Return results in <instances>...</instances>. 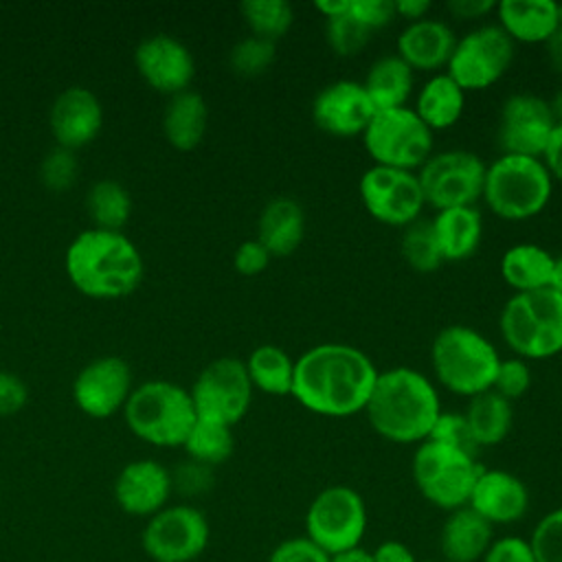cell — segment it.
<instances>
[{
    "mask_svg": "<svg viewBox=\"0 0 562 562\" xmlns=\"http://www.w3.org/2000/svg\"><path fill=\"white\" fill-rule=\"evenodd\" d=\"M257 239L272 257L292 255L305 239V211L288 195L266 202L257 220Z\"/></svg>",
    "mask_w": 562,
    "mask_h": 562,
    "instance_id": "cell-26",
    "label": "cell"
},
{
    "mask_svg": "<svg viewBox=\"0 0 562 562\" xmlns=\"http://www.w3.org/2000/svg\"><path fill=\"white\" fill-rule=\"evenodd\" d=\"M239 13L250 35L279 42L294 24V9L285 0H244Z\"/></svg>",
    "mask_w": 562,
    "mask_h": 562,
    "instance_id": "cell-36",
    "label": "cell"
},
{
    "mask_svg": "<svg viewBox=\"0 0 562 562\" xmlns=\"http://www.w3.org/2000/svg\"><path fill=\"white\" fill-rule=\"evenodd\" d=\"M266 562H329V553H325L305 533H301L274 544Z\"/></svg>",
    "mask_w": 562,
    "mask_h": 562,
    "instance_id": "cell-44",
    "label": "cell"
},
{
    "mask_svg": "<svg viewBox=\"0 0 562 562\" xmlns=\"http://www.w3.org/2000/svg\"><path fill=\"white\" fill-rule=\"evenodd\" d=\"M375 112L362 81L356 79L331 81L312 101L316 127L336 138L362 136Z\"/></svg>",
    "mask_w": 562,
    "mask_h": 562,
    "instance_id": "cell-18",
    "label": "cell"
},
{
    "mask_svg": "<svg viewBox=\"0 0 562 562\" xmlns=\"http://www.w3.org/2000/svg\"><path fill=\"white\" fill-rule=\"evenodd\" d=\"M171 483L178 485L182 492L187 494H200L204 490L211 487L213 483V476H211V468L209 465H202L198 461H189V463H182L178 468L176 474H171Z\"/></svg>",
    "mask_w": 562,
    "mask_h": 562,
    "instance_id": "cell-49",
    "label": "cell"
},
{
    "mask_svg": "<svg viewBox=\"0 0 562 562\" xmlns=\"http://www.w3.org/2000/svg\"><path fill=\"white\" fill-rule=\"evenodd\" d=\"M558 24L562 29V2H558Z\"/></svg>",
    "mask_w": 562,
    "mask_h": 562,
    "instance_id": "cell-59",
    "label": "cell"
},
{
    "mask_svg": "<svg viewBox=\"0 0 562 562\" xmlns=\"http://www.w3.org/2000/svg\"><path fill=\"white\" fill-rule=\"evenodd\" d=\"M371 35L373 33L367 26H362L349 11L338 18L325 20V40L338 57L358 55L369 44Z\"/></svg>",
    "mask_w": 562,
    "mask_h": 562,
    "instance_id": "cell-39",
    "label": "cell"
},
{
    "mask_svg": "<svg viewBox=\"0 0 562 562\" xmlns=\"http://www.w3.org/2000/svg\"><path fill=\"white\" fill-rule=\"evenodd\" d=\"M29 400V389L22 378L0 369V415L18 413Z\"/></svg>",
    "mask_w": 562,
    "mask_h": 562,
    "instance_id": "cell-48",
    "label": "cell"
},
{
    "mask_svg": "<svg viewBox=\"0 0 562 562\" xmlns=\"http://www.w3.org/2000/svg\"><path fill=\"white\" fill-rule=\"evenodd\" d=\"M171 472L154 461L138 459L123 465L114 481V498L125 514L154 516L167 507L171 494Z\"/></svg>",
    "mask_w": 562,
    "mask_h": 562,
    "instance_id": "cell-22",
    "label": "cell"
},
{
    "mask_svg": "<svg viewBox=\"0 0 562 562\" xmlns=\"http://www.w3.org/2000/svg\"><path fill=\"white\" fill-rule=\"evenodd\" d=\"M542 46H544L549 68L562 79V29H558Z\"/></svg>",
    "mask_w": 562,
    "mask_h": 562,
    "instance_id": "cell-54",
    "label": "cell"
},
{
    "mask_svg": "<svg viewBox=\"0 0 562 562\" xmlns=\"http://www.w3.org/2000/svg\"><path fill=\"white\" fill-rule=\"evenodd\" d=\"M553 178L542 158L498 154L485 167L483 204L505 222L538 217L553 198Z\"/></svg>",
    "mask_w": 562,
    "mask_h": 562,
    "instance_id": "cell-5",
    "label": "cell"
},
{
    "mask_svg": "<svg viewBox=\"0 0 562 562\" xmlns=\"http://www.w3.org/2000/svg\"><path fill=\"white\" fill-rule=\"evenodd\" d=\"M481 562H536V558L527 538L507 533L492 540Z\"/></svg>",
    "mask_w": 562,
    "mask_h": 562,
    "instance_id": "cell-45",
    "label": "cell"
},
{
    "mask_svg": "<svg viewBox=\"0 0 562 562\" xmlns=\"http://www.w3.org/2000/svg\"><path fill=\"white\" fill-rule=\"evenodd\" d=\"M393 7H395V18L406 20V24L428 18L432 9L428 0H393Z\"/></svg>",
    "mask_w": 562,
    "mask_h": 562,
    "instance_id": "cell-53",
    "label": "cell"
},
{
    "mask_svg": "<svg viewBox=\"0 0 562 562\" xmlns=\"http://www.w3.org/2000/svg\"><path fill=\"white\" fill-rule=\"evenodd\" d=\"M123 415L138 439L158 448L182 446L198 419L189 389L171 380H147L134 386Z\"/></svg>",
    "mask_w": 562,
    "mask_h": 562,
    "instance_id": "cell-7",
    "label": "cell"
},
{
    "mask_svg": "<svg viewBox=\"0 0 562 562\" xmlns=\"http://www.w3.org/2000/svg\"><path fill=\"white\" fill-rule=\"evenodd\" d=\"M457 35L446 20L424 18L406 24L395 40V55L404 59L413 72H443L452 55Z\"/></svg>",
    "mask_w": 562,
    "mask_h": 562,
    "instance_id": "cell-23",
    "label": "cell"
},
{
    "mask_svg": "<svg viewBox=\"0 0 562 562\" xmlns=\"http://www.w3.org/2000/svg\"><path fill=\"white\" fill-rule=\"evenodd\" d=\"M294 362L296 358H292L283 347L272 342L257 345L244 360L252 389L274 397L292 395Z\"/></svg>",
    "mask_w": 562,
    "mask_h": 562,
    "instance_id": "cell-33",
    "label": "cell"
},
{
    "mask_svg": "<svg viewBox=\"0 0 562 562\" xmlns=\"http://www.w3.org/2000/svg\"><path fill=\"white\" fill-rule=\"evenodd\" d=\"M498 331L527 362L562 353V294L553 288L512 294L498 314Z\"/></svg>",
    "mask_w": 562,
    "mask_h": 562,
    "instance_id": "cell-6",
    "label": "cell"
},
{
    "mask_svg": "<svg viewBox=\"0 0 562 562\" xmlns=\"http://www.w3.org/2000/svg\"><path fill=\"white\" fill-rule=\"evenodd\" d=\"M77 171H79V165H77L75 151L59 145L53 147L40 165V178L53 191H61L70 187L77 178Z\"/></svg>",
    "mask_w": 562,
    "mask_h": 562,
    "instance_id": "cell-42",
    "label": "cell"
},
{
    "mask_svg": "<svg viewBox=\"0 0 562 562\" xmlns=\"http://www.w3.org/2000/svg\"><path fill=\"white\" fill-rule=\"evenodd\" d=\"M380 369L356 345L321 342L294 362L292 397L310 413L331 419L364 413Z\"/></svg>",
    "mask_w": 562,
    "mask_h": 562,
    "instance_id": "cell-1",
    "label": "cell"
},
{
    "mask_svg": "<svg viewBox=\"0 0 562 562\" xmlns=\"http://www.w3.org/2000/svg\"><path fill=\"white\" fill-rule=\"evenodd\" d=\"M542 162L549 169L553 182H562V123L553 127V134L542 154Z\"/></svg>",
    "mask_w": 562,
    "mask_h": 562,
    "instance_id": "cell-52",
    "label": "cell"
},
{
    "mask_svg": "<svg viewBox=\"0 0 562 562\" xmlns=\"http://www.w3.org/2000/svg\"><path fill=\"white\" fill-rule=\"evenodd\" d=\"M329 562H373V555H371V549L358 544V547H351V549L329 555Z\"/></svg>",
    "mask_w": 562,
    "mask_h": 562,
    "instance_id": "cell-56",
    "label": "cell"
},
{
    "mask_svg": "<svg viewBox=\"0 0 562 562\" xmlns=\"http://www.w3.org/2000/svg\"><path fill=\"white\" fill-rule=\"evenodd\" d=\"M371 555L373 562H419L415 558V551L406 542L395 538L382 540L375 549H371Z\"/></svg>",
    "mask_w": 562,
    "mask_h": 562,
    "instance_id": "cell-51",
    "label": "cell"
},
{
    "mask_svg": "<svg viewBox=\"0 0 562 562\" xmlns=\"http://www.w3.org/2000/svg\"><path fill=\"white\" fill-rule=\"evenodd\" d=\"M360 138L373 165L404 171H417L435 151V134L411 105L378 110Z\"/></svg>",
    "mask_w": 562,
    "mask_h": 562,
    "instance_id": "cell-9",
    "label": "cell"
},
{
    "mask_svg": "<svg viewBox=\"0 0 562 562\" xmlns=\"http://www.w3.org/2000/svg\"><path fill=\"white\" fill-rule=\"evenodd\" d=\"M443 263L470 259L483 239V215L479 206H457L435 211L430 217Z\"/></svg>",
    "mask_w": 562,
    "mask_h": 562,
    "instance_id": "cell-28",
    "label": "cell"
},
{
    "mask_svg": "<svg viewBox=\"0 0 562 562\" xmlns=\"http://www.w3.org/2000/svg\"><path fill=\"white\" fill-rule=\"evenodd\" d=\"M209 127V105L204 97L191 88L169 97L162 112L165 138L176 149H193L202 143Z\"/></svg>",
    "mask_w": 562,
    "mask_h": 562,
    "instance_id": "cell-31",
    "label": "cell"
},
{
    "mask_svg": "<svg viewBox=\"0 0 562 562\" xmlns=\"http://www.w3.org/2000/svg\"><path fill=\"white\" fill-rule=\"evenodd\" d=\"M494 527L474 509L459 507L446 514L439 529V553L443 562H481L494 540Z\"/></svg>",
    "mask_w": 562,
    "mask_h": 562,
    "instance_id": "cell-24",
    "label": "cell"
},
{
    "mask_svg": "<svg viewBox=\"0 0 562 562\" xmlns=\"http://www.w3.org/2000/svg\"><path fill=\"white\" fill-rule=\"evenodd\" d=\"M70 283L94 299H119L134 292L143 279V255L123 231L88 228L66 248Z\"/></svg>",
    "mask_w": 562,
    "mask_h": 562,
    "instance_id": "cell-3",
    "label": "cell"
},
{
    "mask_svg": "<svg viewBox=\"0 0 562 562\" xmlns=\"http://www.w3.org/2000/svg\"><path fill=\"white\" fill-rule=\"evenodd\" d=\"M487 162L470 149L432 151L415 171L424 202L432 211L476 206L483 195Z\"/></svg>",
    "mask_w": 562,
    "mask_h": 562,
    "instance_id": "cell-11",
    "label": "cell"
},
{
    "mask_svg": "<svg viewBox=\"0 0 562 562\" xmlns=\"http://www.w3.org/2000/svg\"><path fill=\"white\" fill-rule=\"evenodd\" d=\"M277 57V44L257 35H246L237 40L228 53V64L233 72L241 77L263 75Z\"/></svg>",
    "mask_w": 562,
    "mask_h": 562,
    "instance_id": "cell-38",
    "label": "cell"
},
{
    "mask_svg": "<svg viewBox=\"0 0 562 562\" xmlns=\"http://www.w3.org/2000/svg\"><path fill=\"white\" fill-rule=\"evenodd\" d=\"M182 448L187 450L191 461H198V463L209 465V468L220 465L235 450L233 426L198 417L195 424L191 426Z\"/></svg>",
    "mask_w": 562,
    "mask_h": 562,
    "instance_id": "cell-35",
    "label": "cell"
},
{
    "mask_svg": "<svg viewBox=\"0 0 562 562\" xmlns=\"http://www.w3.org/2000/svg\"><path fill=\"white\" fill-rule=\"evenodd\" d=\"M555 119L544 97L531 92L509 94L498 112L496 145L501 154L542 158Z\"/></svg>",
    "mask_w": 562,
    "mask_h": 562,
    "instance_id": "cell-16",
    "label": "cell"
},
{
    "mask_svg": "<svg viewBox=\"0 0 562 562\" xmlns=\"http://www.w3.org/2000/svg\"><path fill=\"white\" fill-rule=\"evenodd\" d=\"M86 209L94 228L121 231L132 213L130 191L112 178H101L92 182L86 195Z\"/></svg>",
    "mask_w": 562,
    "mask_h": 562,
    "instance_id": "cell-34",
    "label": "cell"
},
{
    "mask_svg": "<svg viewBox=\"0 0 562 562\" xmlns=\"http://www.w3.org/2000/svg\"><path fill=\"white\" fill-rule=\"evenodd\" d=\"M463 417L476 450L494 448L503 443L512 430L514 406L496 391H485L468 400Z\"/></svg>",
    "mask_w": 562,
    "mask_h": 562,
    "instance_id": "cell-32",
    "label": "cell"
},
{
    "mask_svg": "<svg viewBox=\"0 0 562 562\" xmlns=\"http://www.w3.org/2000/svg\"><path fill=\"white\" fill-rule=\"evenodd\" d=\"M419 562H443V560H419Z\"/></svg>",
    "mask_w": 562,
    "mask_h": 562,
    "instance_id": "cell-60",
    "label": "cell"
},
{
    "mask_svg": "<svg viewBox=\"0 0 562 562\" xmlns=\"http://www.w3.org/2000/svg\"><path fill=\"white\" fill-rule=\"evenodd\" d=\"M547 103H549V110H551L555 123H562V86L547 99Z\"/></svg>",
    "mask_w": 562,
    "mask_h": 562,
    "instance_id": "cell-57",
    "label": "cell"
},
{
    "mask_svg": "<svg viewBox=\"0 0 562 562\" xmlns=\"http://www.w3.org/2000/svg\"><path fill=\"white\" fill-rule=\"evenodd\" d=\"M553 263L555 255H551L544 246L533 241H520L512 244L501 255L498 272L503 281L514 290V294L536 292L551 288Z\"/></svg>",
    "mask_w": 562,
    "mask_h": 562,
    "instance_id": "cell-29",
    "label": "cell"
},
{
    "mask_svg": "<svg viewBox=\"0 0 562 562\" xmlns=\"http://www.w3.org/2000/svg\"><path fill=\"white\" fill-rule=\"evenodd\" d=\"M465 92L443 70L430 75L413 97V112L435 134L454 127L465 112Z\"/></svg>",
    "mask_w": 562,
    "mask_h": 562,
    "instance_id": "cell-27",
    "label": "cell"
},
{
    "mask_svg": "<svg viewBox=\"0 0 562 562\" xmlns=\"http://www.w3.org/2000/svg\"><path fill=\"white\" fill-rule=\"evenodd\" d=\"M48 123L57 145L75 151L101 132L103 105L90 88L70 86L55 97Z\"/></svg>",
    "mask_w": 562,
    "mask_h": 562,
    "instance_id": "cell-21",
    "label": "cell"
},
{
    "mask_svg": "<svg viewBox=\"0 0 562 562\" xmlns=\"http://www.w3.org/2000/svg\"><path fill=\"white\" fill-rule=\"evenodd\" d=\"M516 44L498 24H481L457 37L446 72L468 92H481L498 83L512 61Z\"/></svg>",
    "mask_w": 562,
    "mask_h": 562,
    "instance_id": "cell-12",
    "label": "cell"
},
{
    "mask_svg": "<svg viewBox=\"0 0 562 562\" xmlns=\"http://www.w3.org/2000/svg\"><path fill=\"white\" fill-rule=\"evenodd\" d=\"M432 441H439V443H446V446H452V448H461L465 452H472V454H479L472 437H470V430H468V424H465V417L463 413H454V411H441L432 430H430V437Z\"/></svg>",
    "mask_w": 562,
    "mask_h": 562,
    "instance_id": "cell-43",
    "label": "cell"
},
{
    "mask_svg": "<svg viewBox=\"0 0 562 562\" xmlns=\"http://www.w3.org/2000/svg\"><path fill=\"white\" fill-rule=\"evenodd\" d=\"M531 505L525 481L503 468H483L470 492L468 507L494 529L520 522Z\"/></svg>",
    "mask_w": 562,
    "mask_h": 562,
    "instance_id": "cell-20",
    "label": "cell"
},
{
    "mask_svg": "<svg viewBox=\"0 0 562 562\" xmlns=\"http://www.w3.org/2000/svg\"><path fill=\"white\" fill-rule=\"evenodd\" d=\"M349 4H351V0H316V2H314V9H316L325 20H329V18H338V15L347 13V11H349Z\"/></svg>",
    "mask_w": 562,
    "mask_h": 562,
    "instance_id": "cell-55",
    "label": "cell"
},
{
    "mask_svg": "<svg viewBox=\"0 0 562 562\" xmlns=\"http://www.w3.org/2000/svg\"><path fill=\"white\" fill-rule=\"evenodd\" d=\"M498 364L496 345L470 325H448L430 342L432 382L459 397L470 400L492 391Z\"/></svg>",
    "mask_w": 562,
    "mask_h": 562,
    "instance_id": "cell-4",
    "label": "cell"
},
{
    "mask_svg": "<svg viewBox=\"0 0 562 562\" xmlns=\"http://www.w3.org/2000/svg\"><path fill=\"white\" fill-rule=\"evenodd\" d=\"M483 465L476 454L432 439L422 441L411 461V474L417 492L446 514L465 507L470 492Z\"/></svg>",
    "mask_w": 562,
    "mask_h": 562,
    "instance_id": "cell-8",
    "label": "cell"
},
{
    "mask_svg": "<svg viewBox=\"0 0 562 562\" xmlns=\"http://www.w3.org/2000/svg\"><path fill=\"white\" fill-rule=\"evenodd\" d=\"M375 110H393L411 105L415 97V72L395 53L378 57L362 81Z\"/></svg>",
    "mask_w": 562,
    "mask_h": 562,
    "instance_id": "cell-30",
    "label": "cell"
},
{
    "mask_svg": "<svg viewBox=\"0 0 562 562\" xmlns=\"http://www.w3.org/2000/svg\"><path fill=\"white\" fill-rule=\"evenodd\" d=\"M364 211L380 224L404 228L422 217L426 202L415 171L371 165L358 182Z\"/></svg>",
    "mask_w": 562,
    "mask_h": 562,
    "instance_id": "cell-14",
    "label": "cell"
},
{
    "mask_svg": "<svg viewBox=\"0 0 562 562\" xmlns=\"http://www.w3.org/2000/svg\"><path fill=\"white\" fill-rule=\"evenodd\" d=\"M494 15L514 44H544L560 29L553 0H501Z\"/></svg>",
    "mask_w": 562,
    "mask_h": 562,
    "instance_id": "cell-25",
    "label": "cell"
},
{
    "mask_svg": "<svg viewBox=\"0 0 562 562\" xmlns=\"http://www.w3.org/2000/svg\"><path fill=\"white\" fill-rule=\"evenodd\" d=\"M531 382H533V373L529 362L518 356H509V358H501L492 391L514 402V400H520L531 389Z\"/></svg>",
    "mask_w": 562,
    "mask_h": 562,
    "instance_id": "cell-41",
    "label": "cell"
},
{
    "mask_svg": "<svg viewBox=\"0 0 562 562\" xmlns=\"http://www.w3.org/2000/svg\"><path fill=\"white\" fill-rule=\"evenodd\" d=\"M400 252L408 268H413L415 272H435L443 263L432 224L426 217H419L402 228Z\"/></svg>",
    "mask_w": 562,
    "mask_h": 562,
    "instance_id": "cell-37",
    "label": "cell"
},
{
    "mask_svg": "<svg viewBox=\"0 0 562 562\" xmlns=\"http://www.w3.org/2000/svg\"><path fill=\"white\" fill-rule=\"evenodd\" d=\"M189 393L198 417L235 426L248 413L255 389L244 360L222 356L198 373Z\"/></svg>",
    "mask_w": 562,
    "mask_h": 562,
    "instance_id": "cell-13",
    "label": "cell"
},
{
    "mask_svg": "<svg viewBox=\"0 0 562 562\" xmlns=\"http://www.w3.org/2000/svg\"><path fill=\"white\" fill-rule=\"evenodd\" d=\"M551 288L555 292L562 294V255L555 257V263H553V279H551Z\"/></svg>",
    "mask_w": 562,
    "mask_h": 562,
    "instance_id": "cell-58",
    "label": "cell"
},
{
    "mask_svg": "<svg viewBox=\"0 0 562 562\" xmlns=\"http://www.w3.org/2000/svg\"><path fill=\"white\" fill-rule=\"evenodd\" d=\"M305 536L334 555L362 544L369 512L362 494L345 483L323 487L305 509Z\"/></svg>",
    "mask_w": 562,
    "mask_h": 562,
    "instance_id": "cell-10",
    "label": "cell"
},
{
    "mask_svg": "<svg viewBox=\"0 0 562 562\" xmlns=\"http://www.w3.org/2000/svg\"><path fill=\"white\" fill-rule=\"evenodd\" d=\"M134 64L140 77L169 97L189 88L195 75V59L189 46L169 33H151L136 44Z\"/></svg>",
    "mask_w": 562,
    "mask_h": 562,
    "instance_id": "cell-19",
    "label": "cell"
},
{
    "mask_svg": "<svg viewBox=\"0 0 562 562\" xmlns=\"http://www.w3.org/2000/svg\"><path fill=\"white\" fill-rule=\"evenodd\" d=\"M527 540L536 562H562V505L542 514Z\"/></svg>",
    "mask_w": 562,
    "mask_h": 562,
    "instance_id": "cell-40",
    "label": "cell"
},
{
    "mask_svg": "<svg viewBox=\"0 0 562 562\" xmlns=\"http://www.w3.org/2000/svg\"><path fill=\"white\" fill-rule=\"evenodd\" d=\"M209 540V520L193 505H167L143 529V549L154 562H193Z\"/></svg>",
    "mask_w": 562,
    "mask_h": 562,
    "instance_id": "cell-15",
    "label": "cell"
},
{
    "mask_svg": "<svg viewBox=\"0 0 562 562\" xmlns=\"http://www.w3.org/2000/svg\"><path fill=\"white\" fill-rule=\"evenodd\" d=\"M446 11L454 20L474 22V20H481V18H487L490 13H494L496 2L494 0H450V2H446Z\"/></svg>",
    "mask_w": 562,
    "mask_h": 562,
    "instance_id": "cell-50",
    "label": "cell"
},
{
    "mask_svg": "<svg viewBox=\"0 0 562 562\" xmlns=\"http://www.w3.org/2000/svg\"><path fill=\"white\" fill-rule=\"evenodd\" d=\"M270 261H272V255L266 250V246L257 237L241 241L233 255V266L244 277L261 274L270 266Z\"/></svg>",
    "mask_w": 562,
    "mask_h": 562,
    "instance_id": "cell-47",
    "label": "cell"
},
{
    "mask_svg": "<svg viewBox=\"0 0 562 562\" xmlns=\"http://www.w3.org/2000/svg\"><path fill=\"white\" fill-rule=\"evenodd\" d=\"M349 13L371 33L389 26L395 20L393 0H351Z\"/></svg>",
    "mask_w": 562,
    "mask_h": 562,
    "instance_id": "cell-46",
    "label": "cell"
},
{
    "mask_svg": "<svg viewBox=\"0 0 562 562\" xmlns=\"http://www.w3.org/2000/svg\"><path fill=\"white\" fill-rule=\"evenodd\" d=\"M437 384L413 367L382 369L371 389L364 415L373 432L400 446H419L441 413Z\"/></svg>",
    "mask_w": 562,
    "mask_h": 562,
    "instance_id": "cell-2",
    "label": "cell"
},
{
    "mask_svg": "<svg viewBox=\"0 0 562 562\" xmlns=\"http://www.w3.org/2000/svg\"><path fill=\"white\" fill-rule=\"evenodd\" d=\"M132 389L130 364L119 356H101L75 375L72 400L90 417H110L125 406Z\"/></svg>",
    "mask_w": 562,
    "mask_h": 562,
    "instance_id": "cell-17",
    "label": "cell"
}]
</instances>
